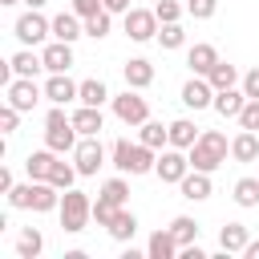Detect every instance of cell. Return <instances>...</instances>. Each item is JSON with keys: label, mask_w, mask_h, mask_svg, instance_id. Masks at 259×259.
I'll return each instance as SVG.
<instances>
[{"label": "cell", "mask_w": 259, "mask_h": 259, "mask_svg": "<svg viewBox=\"0 0 259 259\" xmlns=\"http://www.w3.org/2000/svg\"><path fill=\"white\" fill-rule=\"evenodd\" d=\"M49 32H53V20H45V16L36 12V8H28V12H24L20 20H16V36H20L24 45H40V40H45Z\"/></svg>", "instance_id": "8fae6325"}, {"label": "cell", "mask_w": 259, "mask_h": 259, "mask_svg": "<svg viewBox=\"0 0 259 259\" xmlns=\"http://www.w3.org/2000/svg\"><path fill=\"white\" fill-rule=\"evenodd\" d=\"M158 40H162V49H182L186 32H182V24H178V20H170V24H162V28H158Z\"/></svg>", "instance_id": "8d00e7d4"}, {"label": "cell", "mask_w": 259, "mask_h": 259, "mask_svg": "<svg viewBox=\"0 0 259 259\" xmlns=\"http://www.w3.org/2000/svg\"><path fill=\"white\" fill-rule=\"evenodd\" d=\"M138 142H146L150 150H158L162 142H170V125H162V121H150V117H146V121H142V138H138Z\"/></svg>", "instance_id": "83f0119b"}, {"label": "cell", "mask_w": 259, "mask_h": 259, "mask_svg": "<svg viewBox=\"0 0 259 259\" xmlns=\"http://www.w3.org/2000/svg\"><path fill=\"white\" fill-rule=\"evenodd\" d=\"M125 194H130L125 178H109V182L101 186V194H97V198H105V202H113V206H125Z\"/></svg>", "instance_id": "d590c367"}, {"label": "cell", "mask_w": 259, "mask_h": 259, "mask_svg": "<svg viewBox=\"0 0 259 259\" xmlns=\"http://www.w3.org/2000/svg\"><path fill=\"white\" fill-rule=\"evenodd\" d=\"M170 231H174L178 247H190V243L198 239V223H194V219H186V214H178V219L170 223Z\"/></svg>", "instance_id": "f1b7e54d"}, {"label": "cell", "mask_w": 259, "mask_h": 259, "mask_svg": "<svg viewBox=\"0 0 259 259\" xmlns=\"http://www.w3.org/2000/svg\"><path fill=\"white\" fill-rule=\"evenodd\" d=\"M4 93H8V105H16V109L24 113V109H32V105L40 101V93H45V89H40L32 77H12V81L4 85Z\"/></svg>", "instance_id": "9c48e42d"}, {"label": "cell", "mask_w": 259, "mask_h": 259, "mask_svg": "<svg viewBox=\"0 0 259 259\" xmlns=\"http://www.w3.org/2000/svg\"><path fill=\"white\" fill-rule=\"evenodd\" d=\"M178 251H182V247H178L174 231H154V235H150V247H146L150 259H174Z\"/></svg>", "instance_id": "d6986e66"}, {"label": "cell", "mask_w": 259, "mask_h": 259, "mask_svg": "<svg viewBox=\"0 0 259 259\" xmlns=\"http://www.w3.org/2000/svg\"><path fill=\"white\" fill-rule=\"evenodd\" d=\"M73 125H77V134H81V138H97V134H101V125H105L101 105H81V109L73 113Z\"/></svg>", "instance_id": "9a60e30c"}, {"label": "cell", "mask_w": 259, "mask_h": 259, "mask_svg": "<svg viewBox=\"0 0 259 259\" xmlns=\"http://www.w3.org/2000/svg\"><path fill=\"white\" fill-rule=\"evenodd\" d=\"M109 8H101V12H93V16H85V36H93V40H101L105 32H109Z\"/></svg>", "instance_id": "836d02e7"}, {"label": "cell", "mask_w": 259, "mask_h": 259, "mask_svg": "<svg viewBox=\"0 0 259 259\" xmlns=\"http://www.w3.org/2000/svg\"><path fill=\"white\" fill-rule=\"evenodd\" d=\"M77 93H81V85H73V81H69V73H53V77L45 81V97H49L53 105L77 101Z\"/></svg>", "instance_id": "4fadbf2b"}, {"label": "cell", "mask_w": 259, "mask_h": 259, "mask_svg": "<svg viewBox=\"0 0 259 259\" xmlns=\"http://www.w3.org/2000/svg\"><path fill=\"white\" fill-rule=\"evenodd\" d=\"M150 81H154V65H150V61L138 57V61L125 65V85H130V89H146Z\"/></svg>", "instance_id": "d4e9b609"}, {"label": "cell", "mask_w": 259, "mask_h": 259, "mask_svg": "<svg viewBox=\"0 0 259 259\" xmlns=\"http://www.w3.org/2000/svg\"><path fill=\"white\" fill-rule=\"evenodd\" d=\"M73 166H77L81 174H97V170L105 166V146H101V138H81L77 150H73Z\"/></svg>", "instance_id": "52a82bcc"}, {"label": "cell", "mask_w": 259, "mask_h": 259, "mask_svg": "<svg viewBox=\"0 0 259 259\" xmlns=\"http://www.w3.org/2000/svg\"><path fill=\"white\" fill-rule=\"evenodd\" d=\"M243 255H247V259H259V243H247V247H243Z\"/></svg>", "instance_id": "7dc6e473"}, {"label": "cell", "mask_w": 259, "mask_h": 259, "mask_svg": "<svg viewBox=\"0 0 259 259\" xmlns=\"http://www.w3.org/2000/svg\"><path fill=\"white\" fill-rule=\"evenodd\" d=\"M101 8H105L101 0H73V12H77L81 20H85V16H93V12H101Z\"/></svg>", "instance_id": "7bdbcfd3"}, {"label": "cell", "mask_w": 259, "mask_h": 259, "mask_svg": "<svg viewBox=\"0 0 259 259\" xmlns=\"http://www.w3.org/2000/svg\"><path fill=\"white\" fill-rule=\"evenodd\" d=\"M219 247H223L227 255H231V251H243V247H247V227H243V223H227L223 235H219Z\"/></svg>", "instance_id": "4316f807"}, {"label": "cell", "mask_w": 259, "mask_h": 259, "mask_svg": "<svg viewBox=\"0 0 259 259\" xmlns=\"http://www.w3.org/2000/svg\"><path fill=\"white\" fill-rule=\"evenodd\" d=\"M210 85H214V89H231V85H239V73H235V65L219 61V65L210 69Z\"/></svg>", "instance_id": "e575fe53"}, {"label": "cell", "mask_w": 259, "mask_h": 259, "mask_svg": "<svg viewBox=\"0 0 259 259\" xmlns=\"http://www.w3.org/2000/svg\"><path fill=\"white\" fill-rule=\"evenodd\" d=\"M235 202L239 206H259V178H239L235 182Z\"/></svg>", "instance_id": "4dcf8cb0"}, {"label": "cell", "mask_w": 259, "mask_h": 259, "mask_svg": "<svg viewBox=\"0 0 259 259\" xmlns=\"http://www.w3.org/2000/svg\"><path fill=\"white\" fill-rule=\"evenodd\" d=\"M243 105H247V93L243 89H214V109L223 113V117H239L243 113Z\"/></svg>", "instance_id": "ac0fdd59"}, {"label": "cell", "mask_w": 259, "mask_h": 259, "mask_svg": "<svg viewBox=\"0 0 259 259\" xmlns=\"http://www.w3.org/2000/svg\"><path fill=\"white\" fill-rule=\"evenodd\" d=\"M53 162H57V150H36V154H28V178H36V182H45L49 174H53Z\"/></svg>", "instance_id": "cb8c5ba5"}, {"label": "cell", "mask_w": 259, "mask_h": 259, "mask_svg": "<svg viewBox=\"0 0 259 259\" xmlns=\"http://www.w3.org/2000/svg\"><path fill=\"white\" fill-rule=\"evenodd\" d=\"M243 93H247V97H255V101H259V69H251V73H247V77H243Z\"/></svg>", "instance_id": "ee69618b"}, {"label": "cell", "mask_w": 259, "mask_h": 259, "mask_svg": "<svg viewBox=\"0 0 259 259\" xmlns=\"http://www.w3.org/2000/svg\"><path fill=\"white\" fill-rule=\"evenodd\" d=\"M8 69H12L16 77H36V69H45V57H36L32 49H20V53L8 57Z\"/></svg>", "instance_id": "ffe728a7"}, {"label": "cell", "mask_w": 259, "mask_h": 259, "mask_svg": "<svg viewBox=\"0 0 259 259\" xmlns=\"http://www.w3.org/2000/svg\"><path fill=\"white\" fill-rule=\"evenodd\" d=\"M109 12H130V0H101Z\"/></svg>", "instance_id": "bcb514c9"}, {"label": "cell", "mask_w": 259, "mask_h": 259, "mask_svg": "<svg viewBox=\"0 0 259 259\" xmlns=\"http://www.w3.org/2000/svg\"><path fill=\"white\" fill-rule=\"evenodd\" d=\"M81 32H85V20H77V12H61V16L53 20V36H57V40H69V45H73Z\"/></svg>", "instance_id": "7402d4cb"}, {"label": "cell", "mask_w": 259, "mask_h": 259, "mask_svg": "<svg viewBox=\"0 0 259 259\" xmlns=\"http://www.w3.org/2000/svg\"><path fill=\"white\" fill-rule=\"evenodd\" d=\"M40 247H45V239H40V231H20V239H16V251H20V259H36L40 255Z\"/></svg>", "instance_id": "f546056e"}, {"label": "cell", "mask_w": 259, "mask_h": 259, "mask_svg": "<svg viewBox=\"0 0 259 259\" xmlns=\"http://www.w3.org/2000/svg\"><path fill=\"white\" fill-rule=\"evenodd\" d=\"M77 174H81L77 166H69V162H61V158H57V162H53V174H49V182H53V186H61V190H69V186L77 182Z\"/></svg>", "instance_id": "d6a6232c"}, {"label": "cell", "mask_w": 259, "mask_h": 259, "mask_svg": "<svg viewBox=\"0 0 259 259\" xmlns=\"http://www.w3.org/2000/svg\"><path fill=\"white\" fill-rule=\"evenodd\" d=\"M24 4H28V8H40V4H45V0H24Z\"/></svg>", "instance_id": "c3c4849f"}, {"label": "cell", "mask_w": 259, "mask_h": 259, "mask_svg": "<svg viewBox=\"0 0 259 259\" xmlns=\"http://www.w3.org/2000/svg\"><path fill=\"white\" fill-rule=\"evenodd\" d=\"M178 186H182V198H194V202L210 198V174H206V170H194V166H190Z\"/></svg>", "instance_id": "2e32d148"}, {"label": "cell", "mask_w": 259, "mask_h": 259, "mask_svg": "<svg viewBox=\"0 0 259 259\" xmlns=\"http://www.w3.org/2000/svg\"><path fill=\"white\" fill-rule=\"evenodd\" d=\"M231 158H235V162H255V158H259V134H255V130H243V134L231 142Z\"/></svg>", "instance_id": "44dd1931"}, {"label": "cell", "mask_w": 259, "mask_h": 259, "mask_svg": "<svg viewBox=\"0 0 259 259\" xmlns=\"http://www.w3.org/2000/svg\"><path fill=\"white\" fill-rule=\"evenodd\" d=\"M154 150L146 146V142H117L113 146V166L121 170V174H146V170H154Z\"/></svg>", "instance_id": "277c9868"}, {"label": "cell", "mask_w": 259, "mask_h": 259, "mask_svg": "<svg viewBox=\"0 0 259 259\" xmlns=\"http://www.w3.org/2000/svg\"><path fill=\"white\" fill-rule=\"evenodd\" d=\"M113 113H117L125 125H142V121L150 117V105H146V97H138L134 89H125L121 97H113Z\"/></svg>", "instance_id": "30bf717a"}, {"label": "cell", "mask_w": 259, "mask_h": 259, "mask_svg": "<svg viewBox=\"0 0 259 259\" xmlns=\"http://www.w3.org/2000/svg\"><path fill=\"white\" fill-rule=\"evenodd\" d=\"M0 4H16V0H0Z\"/></svg>", "instance_id": "681fc988"}, {"label": "cell", "mask_w": 259, "mask_h": 259, "mask_svg": "<svg viewBox=\"0 0 259 259\" xmlns=\"http://www.w3.org/2000/svg\"><path fill=\"white\" fill-rule=\"evenodd\" d=\"M182 101L190 105V109H206V105H214V85H210V77H190L186 85H182Z\"/></svg>", "instance_id": "7c38bea8"}, {"label": "cell", "mask_w": 259, "mask_h": 259, "mask_svg": "<svg viewBox=\"0 0 259 259\" xmlns=\"http://www.w3.org/2000/svg\"><path fill=\"white\" fill-rule=\"evenodd\" d=\"M154 12H158V20H162V24H170V20H178V16L186 12V4H178V0H158V4H154Z\"/></svg>", "instance_id": "74e56055"}, {"label": "cell", "mask_w": 259, "mask_h": 259, "mask_svg": "<svg viewBox=\"0 0 259 259\" xmlns=\"http://www.w3.org/2000/svg\"><path fill=\"white\" fill-rule=\"evenodd\" d=\"M158 28H162V20H158L154 8H130V12H125V32H130V40H150V36H158Z\"/></svg>", "instance_id": "8992f818"}, {"label": "cell", "mask_w": 259, "mask_h": 259, "mask_svg": "<svg viewBox=\"0 0 259 259\" xmlns=\"http://www.w3.org/2000/svg\"><path fill=\"white\" fill-rule=\"evenodd\" d=\"M8 202L12 206H24V210H53V206H61V186H53L49 178L45 182H28V186H12L8 190Z\"/></svg>", "instance_id": "7a4b0ae2"}, {"label": "cell", "mask_w": 259, "mask_h": 259, "mask_svg": "<svg viewBox=\"0 0 259 259\" xmlns=\"http://www.w3.org/2000/svg\"><path fill=\"white\" fill-rule=\"evenodd\" d=\"M186 170H190V154H182L178 146L162 150V158L154 162V174H158L162 182H182V178H186Z\"/></svg>", "instance_id": "ba28073f"}, {"label": "cell", "mask_w": 259, "mask_h": 259, "mask_svg": "<svg viewBox=\"0 0 259 259\" xmlns=\"http://www.w3.org/2000/svg\"><path fill=\"white\" fill-rule=\"evenodd\" d=\"M198 142V125L190 121V117H178V121H170V146H178V150H190Z\"/></svg>", "instance_id": "603a6c76"}, {"label": "cell", "mask_w": 259, "mask_h": 259, "mask_svg": "<svg viewBox=\"0 0 259 259\" xmlns=\"http://www.w3.org/2000/svg\"><path fill=\"white\" fill-rule=\"evenodd\" d=\"M186 65H190L198 77H210V69L219 65V49H214V45H194V49L186 53Z\"/></svg>", "instance_id": "e0dca14e"}, {"label": "cell", "mask_w": 259, "mask_h": 259, "mask_svg": "<svg viewBox=\"0 0 259 259\" xmlns=\"http://www.w3.org/2000/svg\"><path fill=\"white\" fill-rule=\"evenodd\" d=\"M40 57H45V69H49V73H69V65H73V45H69V40H53Z\"/></svg>", "instance_id": "5bb4252c"}, {"label": "cell", "mask_w": 259, "mask_h": 259, "mask_svg": "<svg viewBox=\"0 0 259 259\" xmlns=\"http://www.w3.org/2000/svg\"><path fill=\"white\" fill-rule=\"evenodd\" d=\"M113 210H117V206H113V202H105V198H97V202H93V219H97L101 227H109V219H113Z\"/></svg>", "instance_id": "b9f144b4"}, {"label": "cell", "mask_w": 259, "mask_h": 259, "mask_svg": "<svg viewBox=\"0 0 259 259\" xmlns=\"http://www.w3.org/2000/svg\"><path fill=\"white\" fill-rule=\"evenodd\" d=\"M77 125H73V117H65V109L61 105H53L49 109V117H45V142H49V150H57V154H69V150H77Z\"/></svg>", "instance_id": "3957f363"}, {"label": "cell", "mask_w": 259, "mask_h": 259, "mask_svg": "<svg viewBox=\"0 0 259 259\" xmlns=\"http://www.w3.org/2000/svg\"><path fill=\"white\" fill-rule=\"evenodd\" d=\"M239 125L259 134V101H255V97H247V105H243V113H239Z\"/></svg>", "instance_id": "f35d334b"}, {"label": "cell", "mask_w": 259, "mask_h": 259, "mask_svg": "<svg viewBox=\"0 0 259 259\" xmlns=\"http://www.w3.org/2000/svg\"><path fill=\"white\" fill-rule=\"evenodd\" d=\"M105 97H109L105 81H81V93H77V101H81V105H101Z\"/></svg>", "instance_id": "1f68e13d"}, {"label": "cell", "mask_w": 259, "mask_h": 259, "mask_svg": "<svg viewBox=\"0 0 259 259\" xmlns=\"http://www.w3.org/2000/svg\"><path fill=\"white\" fill-rule=\"evenodd\" d=\"M12 186H16V182H12V170H8V166H0V194H8Z\"/></svg>", "instance_id": "f6af8a7d"}, {"label": "cell", "mask_w": 259, "mask_h": 259, "mask_svg": "<svg viewBox=\"0 0 259 259\" xmlns=\"http://www.w3.org/2000/svg\"><path fill=\"white\" fill-rule=\"evenodd\" d=\"M214 4L219 0H186V12L198 16V20H206V16H214Z\"/></svg>", "instance_id": "60d3db41"}, {"label": "cell", "mask_w": 259, "mask_h": 259, "mask_svg": "<svg viewBox=\"0 0 259 259\" xmlns=\"http://www.w3.org/2000/svg\"><path fill=\"white\" fill-rule=\"evenodd\" d=\"M227 154H231V142H227L219 130H202L198 142L190 146V166L210 174V170H219V166L227 162Z\"/></svg>", "instance_id": "6da1fadb"}, {"label": "cell", "mask_w": 259, "mask_h": 259, "mask_svg": "<svg viewBox=\"0 0 259 259\" xmlns=\"http://www.w3.org/2000/svg\"><path fill=\"white\" fill-rule=\"evenodd\" d=\"M16 125H20V109L16 105H4L0 109V130L4 134H16Z\"/></svg>", "instance_id": "ab89813d"}, {"label": "cell", "mask_w": 259, "mask_h": 259, "mask_svg": "<svg viewBox=\"0 0 259 259\" xmlns=\"http://www.w3.org/2000/svg\"><path fill=\"white\" fill-rule=\"evenodd\" d=\"M57 214H61V227H65V231H81V227L93 219V202H89V194H81V190L69 186V190L61 194Z\"/></svg>", "instance_id": "5b68a950"}, {"label": "cell", "mask_w": 259, "mask_h": 259, "mask_svg": "<svg viewBox=\"0 0 259 259\" xmlns=\"http://www.w3.org/2000/svg\"><path fill=\"white\" fill-rule=\"evenodd\" d=\"M134 231H138V219H134V210L117 206V210H113V219H109V235H113V239H134Z\"/></svg>", "instance_id": "484cf974"}]
</instances>
